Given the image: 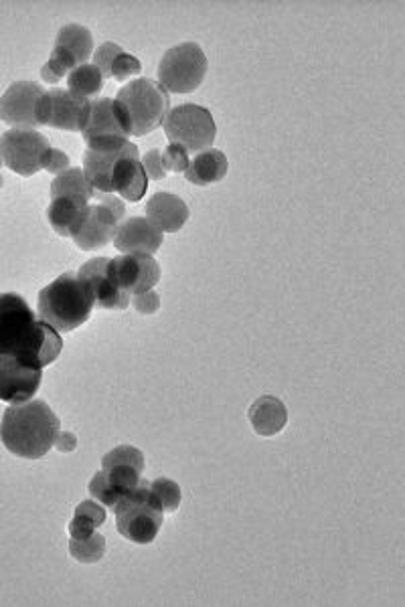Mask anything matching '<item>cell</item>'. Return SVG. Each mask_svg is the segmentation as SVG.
Returning a JSON list of instances; mask_svg holds the SVG:
<instances>
[{
	"instance_id": "6da1fadb",
	"label": "cell",
	"mask_w": 405,
	"mask_h": 607,
	"mask_svg": "<svg viewBox=\"0 0 405 607\" xmlns=\"http://www.w3.org/2000/svg\"><path fill=\"white\" fill-rule=\"evenodd\" d=\"M61 349L59 332L39 320L23 296L0 294V355H13L43 369L57 361Z\"/></svg>"
},
{
	"instance_id": "7a4b0ae2",
	"label": "cell",
	"mask_w": 405,
	"mask_h": 607,
	"mask_svg": "<svg viewBox=\"0 0 405 607\" xmlns=\"http://www.w3.org/2000/svg\"><path fill=\"white\" fill-rule=\"evenodd\" d=\"M59 427L61 421L53 409L41 399H31L5 411L0 423V442L19 458L39 460L55 446Z\"/></svg>"
},
{
	"instance_id": "3957f363",
	"label": "cell",
	"mask_w": 405,
	"mask_h": 607,
	"mask_svg": "<svg viewBox=\"0 0 405 607\" xmlns=\"http://www.w3.org/2000/svg\"><path fill=\"white\" fill-rule=\"evenodd\" d=\"M94 306L90 286L77 274H63L39 292L37 318L57 332H71L90 320Z\"/></svg>"
},
{
	"instance_id": "277c9868",
	"label": "cell",
	"mask_w": 405,
	"mask_h": 607,
	"mask_svg": "<svg viewBox=\"0 0 405 607\" xmlns=\"http://www.w3.org/2000/svg\"><path fill=\"white\" fill-rule=\"evenodd\" d=\"M116 525L124 539L136 545H150L165 523V508L154 498L148 480H142L116 506Z\"/></svg>"
},
{
	"instance_id": "5b68a950",
	"label": "cell",
	"mask_w": 405,
	"mask_h": 607,
	"mask_svg": "<svg viewBox=\"0 0 405 607\" xmlns=\"http://www.w3.org/2000/svg\"><path fill=\"white\" fill-rule=\"evenodd\" d=\"M116 102L122 104L130 118L132 136H146L154 132L171 112L169 92L158 81L144 77L124 85L118 92Z\"/></svg>"
},
{
	"instance_id": "8992f818",
	"label": "cell",
	"mask_w": 405,
	"mask_h": 607,
	"mask_svg": "<svg viewBox=\"0 0 405 607\" xmlns=\"http://www.w3.org/2000/svg\"><path fill=\"white\" fill-rule=\"evenodd\" d=\"M209 61L197 43L169 49L158 65V83L171 94H191L205 79Z\"/></svg>"
},
{
	"instance_id": "52a82bcc",
	"label": "cell",
	"mask_w": 405,
	"mask_h": 607,
	"mask_svg": "<svg viewBox=\"0 0 405 607\" xmlns=\"http://www.w3.org/2000/svg\"><path fill=\"white\" fill-rule=\"evenodd\" d=\"M165 134L171 144L183 146L187 152H203L211 148L217 136V126L211 112L203 106L183 104L173 108L165 122H162Z\"/></svg>"
},
{
	"instance_id": "ba28073f",
	"label": "cell",
	"mask_w": 405,
	"mask_h": 607,
	"mask_svg": "<svg viewBox=\"0 0 405 607\" xmlns=\"http://www.w3.org/2000/svg\"><path fill=\"white\" fill-rule=\"evenodd\" d=\"M84 154V175L100 193H112V170L122 158H140L138 146L128 138L102 136L86 140Z\"/></svg>"
},
{
	"instance_id": "9c48e42d",
	"label": "cell",
	"mask_w": 405,
	"mask_h": 607,
	"mask_svg": "<svg viewBox=\"0 0 405 607\" xmlns=\"http://www.w3.org/2000/svg\"><path fill=\"white\" fill-rule=\"evenodd\" d=\"M92 114V100L65 90L45 92L37 102L39 126L67 132H84Z\"/></svg>"
},
{
	"instance_id": "30bf717a",
	"label": "cell",
	"mask_w": 405,
	"mask_h": 607,
	"mask_svg": "<svg viewBox=\"0 0 405 607\" xmlns=\"http://www.w3.org/2000/svg\"><path fill=\"white\" fill-rule=\"evenodd\" d=\"M49 148V140L37 130L13 128L0 138L5 164L21 177H33L43 170V156Z\"/></svg>"
},
{
	"instance_id": "8fae6325",
	"label": "cell",
	"mask_w": 405,
	"mask_h": 607,
	"mask_svg": "<svg viewBox=\"0 0 405 607\" xmlns=\"http://www.w3.org/2000/svg\"><path fill=\"white\" fill-rule=\"evenodd\" d=\"M41 379L43 369L13 355H0V401L11 405L31 401L41 387Z\"/></svg>"
},
{
	"instance_id": "7c38bea8",
	"label": "cell",
	"mask_w": 405,
	"mask_h": 607,
	"mask_svg": "<svg viewBox=\"0 0 405 607\" xmlns=\"http://www.w3.org/2000/svg\"><path fill=\"white\" fill-rule=\"evenodd\" d=\"M77 276L90 286L98 308H104V310H126L128 308L130 294L120 288V284L114 276L112 259L94 257L88 264L81 266Z\"/></svg>"
},
{
	"instance_id": "4fadbf2b",
	"label": "cell",
	"mask_w": 405,
	"mask_h": 607,
	"mask_svg": "<svg viewBox=\"0 0 405 607\" xmlns=\"http://www.w3.org/2000/svg\"><path fill=\"white\" fill-rule=\"evenodd\" d=\"M45 94L35 81H17L0 98V120L15 128L35 130L37 122V102Z\"/></svg>"
},
{
	"instance_id": "5bb4252c",
	"label": "cell",
	"mask_w": 405,
	"mask_h": 607,
	"mask_svg": "<svg viewBox=\"0 0 405 607\" xmlns=\"http://www.w3.org/2000/svg\"><path fill=\"white\" fill-rule=\"evenodd\" d=\"M140 468L124 464H108L92 478L90 494L96 502L114 510V506L142 482Z\"/></svg>"
},
{
	"instance_id": "9a60e30c",
	"label": "cell",
	"mask_w": 405,
	"mask_h": 607,
	"mask_svg": "<svg viewBox=\"0 0 405 607\" xmlns=\"http://www.w3.org/2000/svg\"><path fill=\"white\" fill-rule=\"evenodd\" d=\"M112 268L120 288L132 296L148 292L160 282V266L152 255L126 253L112 259Z\"/></svg>"
},
{
	"instance_id": "2e32d148",
	"label": "cell",
	"mask_w": 405,
	"mask_h": 607,
	"mask_svg": "<svg viewBox=\"0 0 405 607\" xmlns=\"http://www.w3.org/2000/svg\"><path fill=\"white\" fill-rule=\"evenodd\" d=\"M84 134V140L90 138H102V136H118V138H130L132 136V124L122 108L112 98H98L92 100V114Z\"/></svg>"
},
{
	"instance_id": "e0dca14e",
	"label": "cell",
	"mask_w": 405,
	"mask_h": 607,
	"mask_svg": "<svg viewBox=\"0 0 405 607\" xmlns=\"http://www.w3.org/2000/svg\"><path fill=\"white\" fill-rule=\"evenodd\" d=\"M112 241L122 253L154 255L162 245V231L146 217H130L118 225Z\"/></svg>"
},
{
	"instance_id": "ac0fdd59",
	"label": "cell",
	"mask_w": 405,
	"mask_h": 607,
	"mask_svg": "<svg viewBox=\"0 0 405 607\" xmlns=\"http://www.w3.org/2000/svg\"><path fill=\"white\" fill-rule=\"evenodd\" d=\"M118 225H120V219L112 209H108L102 203L90 205L86 221L73 235V241L79 249H84V251L102 249L114 239Z\"/></svg>"
},
{
	"instance_id": "d6986e66",
	"label": "cell",
	"mask_w": 405,
	"mask_h": 607,
	"mask_svg": "<svg viewBox=\"0 0 405 607\" xmlns=\"http://www.w3.org/2000/svg\"><path fill=\"white\" fill-rule=\"evenodd\" d=\"M146 219H150L162 233H177L189 221V207L177 195L156 193L146 203Z\"/></svg>"
},
{
	"instance_id": "ffe728a7",
	"label": "cell",
	"mask_w": 405,
	"mask_h": 607,
	"mask_svg": "<svg viewBox=\"0 0 405 607\" xmlns=\"http://www.w3.org/2000/svg\"><path fill=\"white\" fill-rule=\"evenodd\" d=\"M148 189V177L140 158H122L112 170V193L130 203H138Z\"/></svg>"
},
{
	"instance_id": "44dd1931",
	"label": "cell",
	"mask_w": 405,
	"mask_h": 607,
	"mask_svg": "<svg viewBox=\"0 0 405 607\" xmlns=\"http://www.w3.org/2000/svg\"><path fill=\"white\" fill-rule=\"evenodd\" d=\"M248 417L258 436L272 438V436H278V433L286 427L288 409L278 397L266 395L252 403Z\"/></svg>"
},
{
	"instance_id": "7402d4cb",
	"label": "cell",
	"mask_w": 405,
	"mask_h": 607,
	"mask_svg": "<svg viewBox=\"0 0 405 607\" xmlns=\"http://www.w3.org/2000/svg\"><path fill=\"white\" fill-rule=\"evenodd\" d=\"M88 209H90L88 203H81L77 199H67V197H57V199H51V203H49L47 219L57 235L73 237L79 231V227L84 225Z\"/></svg>"
},
{
	"instance_id": "603a6c76",
	"label": "cell",
	"mask_w": 405,
	"mask_h": 607,
	"mask_svg": "<svg viewBox=\"0 0 405 607\" xmlns=\"http://www.w3.org/2000/svg\"><path fill=\"white\" fill-rule=\"evenodd\" d=\"M227 170H229L227 156L221 150L207 148L195 154V158L189 162V168L185 170V177L189 183L197 187H207L223 181L227 177Z\"/></svg>"
},
{
	"instance_id": "cb8c5ba5",
	"label": "cell",
	"mask_w": 405,
	"mask_h": 607,
	"mask_svg": "<svg viewBox=\"0 0 405 607\" xmlns=\"http://www.w3.org/2000/svg\"><path fill=\"white\" fill-rule=\"evenodd\" d=\"M49 191H51V199L67 197V199H77L81 203H88L96 193L81 168H67L65 172H61V175H57L55 181L51 183Z\"/></svg>"
},
{
	"instance_id": "d4e9b609",
	"label": "cell",
	"mask_w": 405,
	"mask_h": 607,
	"mask_svg": "<svg viewBox=\"0 0 405 607\" xmlns=\"http://www.w3.org/2000/svg\"><path fill=\"white\" fill-rule=\"evenodd\" d=\"M55 47L69 53L77 61V65H84L94 51V37H92L90 29H86V27L65 25L59 29Z\"/></svg>"
},
{
	"instance_id": "484cf974",
	"label": "cell",
	"mask_w": 405,
	"mask_h": 607,
	"mask_svg": "<svg viewBox=\"0 0 405 607\" xmlns=\"http://www.w3.org/2000/svg\"><path fill=\"white\" fill-rule=\"evenodd\" d=\"M67 90L90 100L104 90V75L94 63L79 65L67 75Z\"/></svg>"
},
{
	"instance_id": "4316f807",
	"label": "cell",
	"mask_w": 405,
	"mask_h": 607,
	"mask_svg": "<svg viewBox=\"0 0 405 607\" xmlns=\"http://www.w3.org/2000/svg\"><path fill=\"white\" fill-rule=\"evenodd\" d=\"M69 553L79 563H86V565L98 563V561H102V557L106 553V539L100 533H94L88 539H71Z\"/></svg>"
},
{
	"instance_id": "83f0119b",
	"label": "cell",
	"mask_w": 405,
	"mask_h": 607,
	"mask_svg": "<svg viewBox=\"0 0 405 607\" xmlns=\"http://www.w3.org/2000/svg\"><path fill=\"white\" fill-rule=\"evenodd\" d=\"M75 67H79V65H77V61L69 53H65L59 47H53L49 61L41 69V77L47 83H57L59 79H63L65 75H69Z\"/></svg>"
},
{
	"instance_id": "f1b7e54d",
	"label": "cell",
	"mask_w": 405,
	"mask_h": 607,
	"mask_svg": "<svg viewBox=\"0 0 405 607\" xmlns=\"http://www.w3.org/2000/svg\"><path fill=\"white\" fill-rule=\"evenodd\" d=\"M150 492L154 494V498L160 502V506L165 508V512H175L181 506L183 494L177 482L169 480V478H158L148 482Z\"/></svg>"
},
{
	"instance_id": "f546056e",
	"label": "cell",
	"mask_w": 405,
	"mask_h": 607,
	"mask_svg": "<svg viewBox=\"0 0 405 607\" xmlns=\"http://www.w3.org/2000/svg\"><path fill=\"white\" fill-rule=\"evenodd\" d=\"M140 69H142L140 61H138L134 55H130V53L122 51V53H120V55L114 59V65H112L110 77H114V79H118V81H124V79H128V77L138 75V73H140Z\"/></svg>"
},
{
	"instance_id": "4dcf8cb0",
	"label": "cell",
	"mask_w": 405,
	"mask_h": 607,
	"mask_svg": "<svg viewBox=\"0 0 405 607\" xmlns=\"http://www.w3.org/2000/svg\"><path fill=\"white\" fill-rule=\"evenodd\" d=\"M140 162L144 166V172H146L148 179H152V181L167 179L169 170L165 166V160H162V150H156V148L148 150Z\"/></svg>"
},
{
	"instance_id": "1f68e13d",
	"label": "cell",
	"mask_w": 405,
	"mask_h": 607,
	"mask_svg": "<svg viewBox=\"0 0 405 607\" xmlns=\"http://www.w3.org/2000/svg\"><path fill=\"white\" fill-rule=\"evenodd\" d=\"M162 160H165L167 170L173 172H185L191 162L189 152L179 144H169L165 150H162Z\"/></svg>"
},
{
	"instance_id": "d6a6232c",
	"label": "cell",
	"mask_w": 405,
	"mask_h": 607,
	"mask_svg": "<svg viewBox=\"0 0 405 607\" xmlns=\"http://www.w3.org/2000/svg\"><path fill=\"white\" fill-rule=\"evenodd\" d=\"M122 51H124V49H122L118 43H104L102 47H98V51H96V55H94V65L102 71L104 79L110 77L114 59H116Z\"/></svg>"
},
{
	"instance_id": "836d02e7",
	"label": "cell",
	"mask_w": 405,
	"mask_h": 607,
	"mask_svg": "<svg viewBox=\"0 0 405 607\" xmlns=\"http://www.w3.org/2000/svg\"><path fill=\"white\" fill-rule=\"evenodd\" d=\"M69 168V156L57 148H49L43 156V170H47L49 175H61Z\"/></svg>"
},
{
	"instance_id": "e575fe53",
	"label": "cell",
	"mask_w": 405,
	"mask_h": 607,
	"mask_svg": "<svg viewBox=\"0 0 405 607\" xmlns=\"http://www.w3.org/2000/svg\"><path fill=\"white\" fill-rule=\"evenodd\" d=\"M96 529L98 527H96L94 520L81 516V514H75L73 520L69 523V537L71 539H88L96 533Z\"/></svg>"
},
{
	"instance_id": "d590c367",
	"label": "cell",
	"mask_w": 405,
	"mask_h": 607,
	"mask_svg": "<svg viewBox=\"0 0 405 607\" xmlns=\"http://www.w3.org/2000/svg\"><path fill=\"white\" fill-rule=\"evenodd\" d=\"M132 306L140 314H146V316L154 314L160 308V296L154 290H148V292H142V294H134Z\"/></svg>"
},
{
	"instance_id": "8d00e7d4",
	"label": "cell",
	"mask_w": 405,
	"mask_h": 607,
	"mask_svg": "<svg viewBox=\"0 0 405 607\" xmlns=\"http://www.w3.org/2000/svg\"><path fill=\"white\" fill-rule=\"evenodd\" d=\"M75 514H81V516H86V518L94 520L96 527H102V525L106 523V510H104V506H100V502H96V500H86V502L77 504Z\"/></svg>"
},
{
	"instance_id": "74e56055",
	"label": "cell",
	"mask_w": 405,
	"mask_h": 607,
	"mask_svg": "<svg viewBox=\"0 0 405 607\" xmlns=\"http://www.w3.org/2000/svg\"><path fill=\"white\" fill-rule=\"evenodd\" d=\"M94 197H96V199H100V203H102V205H106L108 209H112V211L118 215V219H120V221L124 219V211H126V207H124V203H122L120 199H116L112 193H100V191H96V193H94Z\"/></svg>"
},
{
	"instance_id": "f35d334b",
	"label": "cell",
	"mask_w": 405,
	"mask_h": 607,
	"mask_svg": "<svg viewBox=\"0 0 405 607\" xmlns=\"http://www.w3.org/2000/svg\"><path fill=\"white\" fill-rule=\"evenodd\" d=\"M55 446H57L59 452L71 454V452L77 448V438L73 436L71 431H65V433L59 431V436H57V440H55Z\"/></svg>"
},
{
	"instance_id": "ab89813d",
	"label": "cell",
	"mask_w": 405,
	"mask_h": 607,
	"mask_svg": "<svg viewBox=\"0 0 405 607\" xmlns=\"http://www.w3.org/2000/svg\"><path fill=\"white\" fill-rule=\"evenodd\" d=\"M3 162H5V160H3V154H0V166H3Z\"/></svg>"
},
{
	"instance_id": "60d3db41",
	"label": "cell",
	"mask_w": 405,
	"mask_h": 607,
	"mask_svg": "<svg viewBox=\"0 0 405 607\" xmlns=\"http://www.w3.org/2000/svg\"><path fill=\"white\" fill-rule=\"evenodd\" d=\"M0 187H3V177H0Z\"/></svg>"
}]
</instances>
